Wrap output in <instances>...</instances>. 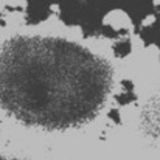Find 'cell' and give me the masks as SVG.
<instances>
[{"label":"cell","mask_w":160,"mask_h":160,"mask_svg":"<svg viewBox=\"0 0 160 160\" xmlns=\"http://www.w3.org/2000/svg\"><path fill=\"white\" fill-rule=\"evenodd\" d=\"M110 89L106 61L72 41L19 36L0 45V107L27 124H84L104 107Z\"/></svg>","instance_id":"obj_1"},{"label":"cell","mask_w":160,"mask_h":160,"mask_svg":"<svg viewBox=\"0 0 160 160\" xmlns=\"http://www.w3.org/2000/svg\"><path fill=\"white\" fill-rule=\"evenodd\" d=\"M0 160H20V159H11V157H2L0 156Z\"/></svg>","instance_id":"obj_2"}]
</instances>
